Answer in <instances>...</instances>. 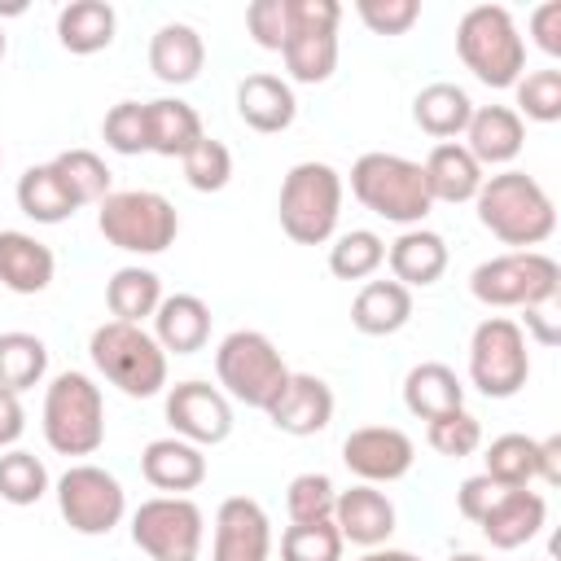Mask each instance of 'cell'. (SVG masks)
I'll return each instance as SVG.
<instances>
[{"label":"cell","mask_w":561,"mask_h":561,"mask_svg":"<svg viewBox=\"0 0 561 561\" xmlns=\"http://www.w3.org/2000/svg\"><path fill=\"white\" fill-rule=\"evenodd\" d=\"M53 250L22 228H0V285L9 294H44L53 285Z\"/></svg>","instance_id":"cell-21"},{"label":"cell","mask_w":561,"mask_h":561,"mask_svg":"<svg viewBox=\"0 0 561 561\" xmlns=\"http://www.w3.org/2000/svg\"><path fill=\"white\" fill-rule=\"evenodd\" d=\"M263 412H267V421H272L280 434L307 438V434L329 430V421H333V390H329V381L316 377V373H289L285 386L276 390V399H272Z\"/></svg>","instance_id":"cell-17"},{"label":"cell","mask_w":561,"mask_h":561,"mask_svg":"<svg viewBox=\"0 0 561 561\" xmlns=\"http://www.w3.org/2000/svg\"><path fill=\"white\" fill-rule=\"evenodd\" d=\"M4 53H9V39H4V26H0V61H4Z\"/></svg>","instance_id":"cell-55"},{"label":"cell","mask_w":561,"mask_h":561,"mask_svg":"<svg viewBox=\"0 0 561 561\" xmlns=\"http://www.w3.org/2000/svg\"><path fill=\"white\" fill-rule=\"evenodd\" d=\"M215 373L224 394L245 408H267L289 377L276 342L259 329H232L215 351Z\"/></svg>","instance_id":"cell-9"},{"label":"cell","mask_w":561,"mask_h":561,"mask_svg":"<svg viewBox=\"0 0 561 561\" xmlns=\"http://www.w3.org/2000/svg\"><path fill=\"white\" fill-rule=\"evenodd\" d=\"M526 145V123L517 118L513 105H473L469 127H465V149L473 162L486 167H508Z\"/></svg>","instance_id":"cell-19"},{"label":"cell","mask_w":561,"mask_h":561,"mask_svg":"<svg viewBox=\"0 0 561 561\" xmlns=\"http://www.w3.org/2000/svg\"><path fill=\"white\" fill-rule=\"evenodd\" d=\"M386 263L390 280H399L403 289H425L447 272V241L434 228H403L386 245Z\"/></svg>","instance_id":"cell-23"},{"label":"cell","mask_w":561,"mask_h":561,"mask_svg":"<svg viewBox=\"0 0 561 561\" xmlns=\"http://www.w3.org/2000/svg\"><path fill=\"white\" fill-rule=\"evenodd\" d=\"M180 162H184V180H188V188H197V193H219V188L232 180V153H228L224 140L202 136Z\"/></svg>","instance_id":"cell-43"},{"label":"cell","mask_w":561,"mask_h":561,"mask_svg":"<svg viewBox=\"0 0 561 561\" xmlns=\"http://www.w3.org/2000/svg\"><path fill=\"white\" fill-rule=\"evenodd\" d=\"M26 430V408H22V394L13 390H0V451H9Z\"/></svg>","instance_id":"cell-50"},{"label":"cell","mask_w":561,"mask_h":561,"mask_svg":"<svg viewBox=\"0 0 561 561\" xmlns=\"http://www.w3.org/2000/svg\"><path fill=\"white\" fill-rule=\"evenodd\" d=\"M101 136L114 153L123 158H136V153H149V136H145V105L140 101H118L105 123H101Z\"/></svg>","instance_id":"cell-45"},{"label":"cell","mask_w":561,"mask_h":561,"mask_svg":"<svg viewBox=\"0 0 561 561\" xmlns=\"http://www.w3.org/2000/svg\"><path fill=\"white\" fill-rule=\"evenodd\" d=\"M167 425L184 443L215 447L232 434V403L210 381H180L167 390Z\"/></svg>","instance_id":"cell-14"},{"label":"cell","mask_w":561,"mask_h":561,"mask_svg":"<svg viewBox=\"0 0 561 561\" xmlns=\"http://www.w3.org/2000/svg\"><path fill=\"white\" fill-rule=\"evenodd\" d=\"M561 289V267L543 250H508L469 272V294L482 307H548Z\"/></svg>","instance_id":"cell-7"},{"label":"cell","mask_w":561,"mask_h":561,"mask_svg":"<svg viewBox=\"0 0 561 561\" xmlns=\"http://www.w3.org/2000/svg\"><path fill=\"white\" fill-rule=\"evenodd\" d=\"M530 377L526 333L508 316H486L469 337V381L486 399H513Z\"/></svg>","instance_id":"cell-10"},{"label":"cell","mask_w":561,"mask_h":561,"mask_svg":"<svg viewBox=\"0 0 561 561\" xmlns=\"http://www.w3.org/2000/svg\"><path fill=\"white\" fill-rule=\"evenodd\" d=\"M145 136H149V153L184 158L206 131H202V118H197V110L188 101L158 96V101H145Z\"/></svg>","instance_id":"cell-28"},{"label":"cell","mask_w":561,"mask_h":561,"mask_svg":"<svg viewBox=\"0 0 561 561\" xmlns=\"http://www.w3.org/2000/svg\"><path fill=\"white\" fill-rule=\"evenodd\" d=\"M403 408L421 421H434L451 408H465V386L447 364L425 359V364L408 368V377H403Z\"/></svg>","instance_id":"cell-31"},{"label":"cell","mask_w":561,"mask_h":561,"mask_svg":"<svg viewBox=\"0 0 561 561\" xmlns=\"http://www.w3.org/2000/svg\"><path fill=\"white\" fill-rule=\"evenodd\" d=\"M114 31H118V13L105 0H70L57 13V39L75 57H92V53L110 48Z\"/></svg>","instance_id":"cell-30"},{"label":"cell","mask_w":561,"mask_h":561,"mask_svg":"<svg viewBox=\"0 0 561 561\" xmlns=\"http://www.w3.org/2000/svg\"><path fill=\"white\" fill-rule=\"evenodd\" d=\"M333 504H337V486L329 473H298L285 491L289 522H333Z\"/></svg>","instance_id":"cell-44"},{"label":"cell","mask_w":561,"mask_h":561,"mask_svg":"<svg viewBox=\"0 0 561 561\" xmlns=\"http://www.w3.org/2000/svg\"><path fill=\"white\" fill-rule=\"evenodd\" d=\"M96 228L114 250L127 254H162L180 237L175 206L153 188H123L110 193L96 210Z\"/></svg>","instance_id":"cell-8"},{"label":"cell","mask_w":561,"mask_h":561,"mask_svg":"<svg viewBox=\"0 0 561 561\" xmlns=\"http://www.w3.org/2000/svg\"><path fill=\"white\" fill-rule=\"evenodd\" d=\"M57 508L70 530L79 535H110L127 517V491L123 482L101 465H70L57 478Z\"/></svg>","instance_id":"cell-13"},{"label":"cell","mask_w":561,"mask_h":561,"mask_svg":"<svg viewBox=\"0 0 561 561\" xmlns=\"http://www.w3.org/2000/svg\"><path fill=\"white\" fill-rule=\"evenodd\" d=\"M535 478L548 482V486L561 482V434H548L539 443V451H535Z\"/></svg>","instance_id":"cell-51"},{"label":"cell","mask_w":561,"mask_h":561,"mask_svg":"<svg viewBox=\"0 0 561 561\" xmlns=\"http://www.w3.org/2000/svg\"><path fill=\"white\" fill-rule=\"evenodd\" d=\"M386 263V241L373 228H351L329 245V272L337 280H368Z\"/></svg>","instance_id":"cell-38"},{"label":"cell","mask_w":561,"mask_h":561,"mask_svg":"<svg viewBox=\"0 0 561 561\" xmlns=\"http://www.w3.org/2000/svg\"><path fill=\"white\" fill-rule=\"evenodd\" d=\"M39 425H44V443L57 456H92L105 443L101 386L79 368L57 373L44 390V421Z\"/></svg>","instance_id":"cell-6"},{"label":"cell","mask_w":561,"mask_h":561,"mask_svg":"<svg viewBox=\"0 0 561 561\" xmlns=\"http://www.w3.org/2000/svg\"><path fill=\"white\" fill-rule=\"evenodd\" d=\"M500 491H504V486H495L486 473H473V478H465V482L456 486V508H460V517H469V522H482V517H486V508L500 500Z\"/></svg>","instance_id":"cell-48"},{"label":"cell","mask_w":561,"mask_h":561,"mask_svg":"<svg viewBox=\"0 0 561 561\" xmlns=\"http://www.w3.org/2000/svg\"><path fill=\"white\" fill-rule=\"evenodd\" d=\"M18 210L35 224H66L79 206L66 193V184L57 180L53 162H39V167H26L18 175Z\"/></svg>","instance_id":"cell-33"},{"label":"cell","mask_w":561,"mask_h":561,"mask_svg":"<svg viewBox=\"0 0 561 561\" xmlns=\"http://www.w3.org/2000/svg\"><path fill=\"white\" fill-rule=\"evenodd\" d=\"M351 193L364 210L399 228H421V219L434 210L421 162L403 153H381V149L359 153L351 167Z\"/></svg>","instance_id":"cell-2"},{"label":"cell","mask_w":561,"mask_h":561,"mask_svg":"<svg viewBox=\"0 0 561 561\" xmlns=\"http://www.w3.org/2000/svg\"><path fill=\"white\" fill-rule=\"evenodd\" d=\"M0 162H4V153H0Z\"/></svg>","instance_id":"cell-56"},{"label":"cell","mask_w":561,"mask_h":561,"mask_svg":"<svg viewBox=\"0 0 561 561\" xmlns=\"http://www.w3.org/2000/svg\"><path fill=\"white\" fill-rule=\"evenodd\" d=\"M517 92V118H535V123H557L561 118V70L543 66L530 70L513 83Z\"/></svg>","instance_id":"cell-42"},{"label":"cell","mask_w":561,"mask_h":561,"mask_svg":"<svg viewBox=\"0 0 561 561\" xmlns=\"http://www.w3.org/2000/svg\"><path fill=\"white\" fill-rule=\"evenodd\" d=\"M337 22L342 4L337 0H294V26L280 48L285 70L294 83H324L337 70Z\"/></svg>","instance_id":"cell-12"},{"label":"cell","mask_w":561,"mask_h":561,"mask_svg":"<svg viewBox=\"0 0 561 561\" xmlns=\"http://www.w3.org/2000/svg\"><path fill=\"white\" fill-rule=\"evenodd\" d=\"M237 114H241L245 127L272 136V131H285L298 118V96H294L289 79L259 70V75H245L237 83Z\"/></svg>","instance_id":"cell-22"},{"label":"cell","mask_w":561,"mask_h":561,"mask_svg":"<svg viewBox=\"0 0 561 561\" xmlns=\"http://www.w3.org/2000/svg\"><path fill=\"white\" fill-rule=\"evenodd\" d=\"M48 491V469L35 451H22V447H9L0 456V500L13 504V508H26V504H39Z\"/></svg>","instance_id":"cell-39"},{"label":"cell","mask_w":561,"mask_h":561,"mask_svg":"<svg viewBox=\"0 0 561 561\" xmlns=\"http://www.w3.org/2000/svg\"><path fill=\"white\" fill-rule=\"evenodd\" d=\"M412 460H416V447L394 425H359L342 438V465L368 486L399 482L412 469Z\"/></svg>","instance_id":"cell-15"},{"label":"cell","mask_w":561,"mask_h":561,"mask_svg":"<svg viewBox=\"0 0 561 561\" xmlns=\"http://www.w3.org/2000/svg\"><path fill=\"white\" fill-rule=\"evenodd\" d=\"M469 114H473V101H469V92L456 88V83H430V88H421V92L412 96V123H416L425 136H434L438 145L451 140V136H465Z\"/></svg>","instance_id":"cell-32"},{"label":"cell","mask_w":561,"mask_h":561,"mask_svg":"<svg viewBox=\"0 0 561 561\" xmlns=\"http://www.w3.org/2000/svg\"><path fill=\"white\" fill-rule=\"evenodd\" d=\"M359 561H421L416 552H403V548H368Z\"/></svg>","instance_id":"cell-53"},{"label":"cell","mask_w":561,"mask_h":561,"mask_svg":"<svg viewBox=\"0 0 561 561\" xmlns=\"http://www.w3.org/2000/svg\"><path fill=\"white\" fill-rule=\"evenodd\" d=\"M473 206H478V224L513 250H535L557 232V206L548 188L535 175L513 167L500 175H486Z\"/></svg>","instance_id":"cell-1"},{"label":"cell","mask_w":561,"mask_h":561,"mask_svg":"<svg viewBox=\"0 0 561 561\" xmlns=\"http://www.w3.org/2000/svg\"><path fill=\"white\" fill-rule=\"evenodd\" d=\"M333 526L342 535V543H355V548H381L390 535H394V504L386 491L359 482L351 491H337V504H333Z\"/></svg>","instance_id":"cell-18"},{"label":"cell","mask_w":561,"mask_h":561,"mask_svg":"<svg viewBox=\"0 0 561 561\" xmlns=\"http://www.w3.org/2000/svg\"><path fill=\"white\" fill-rule=\"evenodd\" d=\"M153 342L167 355H197L210 342V307L197 294H162L153 311Z\"/></svg>","instance_id":"cell-24"},{"label":"cell","mask_w":561,"mask_h":561,"mask_svg":"<svg viewBox=\"0 0 561 561\" xmlns=\"http://www.w3.org/2000/svg\"><path fill=\"white\" fill-rule=\"evenodd\" d=\"M105 302H110L114 320L140 324L145 316L158 311V302H162V280H158V272H149V267H118V272L105 280Z\"/></svg>","instance_id":"cell-34"},{"label":"cell","mask_w":561,"mask_h":561,"mask_svg":"<svg viewBox=\"0 0 561 561\" xmlns=\"http://www.w3.org/2000/svg\"><path fill=\"white\" fill-rule=\"evenodd\" d=\"M210 561H272V522L259 500L228 495L219 504Z\"/></svg>","instance_id":"cell-16"},{"label":"cell","mask_w":561,"mask_h":561,"mask_svg":"<svg viewBox=\"0 0 561 561\" xmlns=\"http://www.w3.org/2000/svg\"><path fill=\"white\" fill-rule=\"evenodd\" d=\"M44 373H48V346H44V337L22 333V329L0 333V390L22 394V390L39 386Z\"/></svg>","instance_id":"cell-35"},{"label":"cell","mask_w":561,"mask_h":561,"mask_svg":"<svg viewBox=\"0 0 561 561\" xmlns=\"http://www.w3.org/2000/svg\"><path fill=\"white\" fill-rule=\"evenodd\" d=\"M289 26H294V0H254L245 9V31L267 53H280L285 48Z\"/></svg>","instance_id":"cell-46"},{"label":"cell","mask_w":561,"mask_h":561,"mask_svg":"<svg viewBox=\"0 0 561 561\" xmlns=\"http://www.w3.org/2000/svg\"><path fill=\"white\" fill-rule=\"evenodd\" d=\"M206 517L188 495H153L131 513V543L149 561H197Z\"/></svg>","instance_id":"cell-11"},{"label":"cell","mask_w":561,"mask_h":561,"mask_svg":"<svg viewBox=\"0 0 561 561\" xmlns=\"http://www.w3.org/2000/svg\"><path fill=\"white\" fill-rule=\"evenodd\" d=\"M140 473L149 486L167 491V495H184L193 486L206 482V456L197 443H184V438H153L145 451H140Z\"/></svg>","instance_id":"cell-25"},{"label":"cell","mask_w":561,"mask_h":561,"mask_svg":"<svg viewBox=\"0 0 561 561\" xmlns=\"http://www.w3.org/2000/svg\"><path fill=\"white\" fill-rule=\"evenodd\" d=\"M530 35H535L539 53L561 57V0H548L530 13Z\"/></svg>","instance_id":"cell-49"},{"label":"cell","mask_w":561,"mask_h":561,"mask_svg":"<svg viewBox=\"0 0 561 561\" xmlns=\"http://www.w3.org/2000/svg\"><path fill=\"white\" fill-rule=\"evenodd\" d=\"M202 66H206V44H202V35L188 22H167V26L153 31V39H149V70L162 83L184 88V83H193L202 75Z\"/></svg>","instance_id":"cell-27"},{"label":"cell","mask_w":561,"mask_h":561,"mask_svg":"<svg viewBox=\"0 0 561 561\" xmlns=\"http://www.w3.org/2000/svg\"><path fill=\"white\" fill-rule=\"evenodd\" d=\"M355 13L373 35H403L421 18V0H355Z\"/></svg>","instance_id":"cell-47"},{"label":"cell","mask_w":561,"mask_h":561,"mask_svg":"<svg viewBox=\"0 0 561 561\" xmlns=\"http://www.w3.org/2000/svg\"><path fill=\"white\" fill-rule=\"evenodd\" d=\"M526 329L539 337V346H557V324L548 320L543 307H526Z\"/></svg>","instance_id":"cell-52"},{"label":"cell","mask_w":561,"mask_h":561,"mask_svg":"<svg viewBox=\"0 0 561 561\" xmlns=\"http://www.w3.org/2000/svg\"><path fill=\"white\" fill-rule=\"evenodd\" d=\"M456 53L486 88H513L526 75V39L504 4H473L456 22Z\"/></svg>","instance_id":"cell-3"},{"label":"cell","mask_w":561,"mask_h":561,"mask_svg":"<svg viewBox=\"0 0 561 561\" xmlns=\"http://www.w3.org/2000/svg\"><path fill=\"white\" fill-rule=\"evenodd\" d=\"M412 320V289L399 280H364L351 302V324L364 337H390Z\"/></svg>","instance_id":"cell-29"},{"label":"cell","mask_w":561,"mask_h":561,"mask_svg":"<svg viewBox=\"0 0 561 561\" xmlns=\"http://www.w3.org/2000/svg\"><path fill=\"white\" fill-rule=\"evenodd\" d=\"M425 171V188H430V202H473L478 188H482V167L473 162V153L460 145V140H443L430 149V158L421 162Z\"/></svg>","instance_id":"cell-26"},{"label":"cell","mask_w":561,"mask_h":561,"mask_svg":"<svg viewBox=\"0 0 561 561\" xmlns=\"http://www.w3.org/2000/svg\"><path fill=\"white\" fill-rule=\"evenodd\" d=\"M342 548L333 522H289L280 535V561H342Z\"/></svg>","instance_id":"cell-40"},{"label":"cell","mask_w":561,"mask_h":561,"mask_svg":"<svg viewBox=\"0 0 561 561\" xmlns=\"http://www.w3.org/2000/svg\"><path fill=\"white\" fill-rule=\"evenodd\" d=\"M535 451H539V438H526V434H500L491 438L486 456H482V473L504 486V491H517V486H530L535 482Z\"/></svg>","instance_id":"cell-36"},{"label":"cell","mask_w":561,"mask_h":561,"mask_svg":"<svg viewBox=\"0 0 561 561\" xmlns=\"http://www.w3.org/2000/svg\"><path fill=\"white\" fill-rule=\"evenodd\" d=\"M425 438L438 456H451V460H465L482 447V421L469 412V408H451L434 421H425Z\"/></svg>","instance_id":"cell-41"},{"label":"cell","mask_w":561,"mask_h":561,"mask_svg":"<svg viewBox=\"0 0 561 561\" xmlns=\"http://www.w3.org/2000/svg\"><path fill=\"white\" fill-rule=\"evenodd\" d=\"M53 171L66 184V193L75 197V206H92V202L101 206L110 197V167L92 149H66V153H57L53 158Z\"/></svg>","instance_id":"cell-37"},{"label":"cell","mask_w":561,"mask_h":561,"mask_svg":"<svg viewBox=\"0 0 561 561\" xmlns=\"http://www.w3.org/2000/svg\"><path fill=\"white\" fill-rule=\"evenodd\" d=\"M447 561H486V557H478V552H456V557H447Z\"/></svg>","instance_id":"cell-54"},{"label":"cell","mask_w":561,"mask_h":561,"mask_svg":"<svg viewBox=\"0 0 561 561\" xmlns=\"http://www.w3.org/2000/svg\"><path fill=\"white\" fill-rule=\"evenodd\" d=\"M543 517H548L543 495L530 491V486H517V491H500V500L486 508V517L478 526H482V535H486L491 548L513 552V548L530 543L543 530Z\"/></svg>","instance_id":"cell-20"},{"label":"cell","mask_w":561,"mask_h":561,"mask_svg":"<svg viewBox=\"0 0 561 561\" xmlns=\"http://www.w3.org/2000/svg\"><path fill=\"white\" fill-rule=\"evenodd\" d=\"M88 355L96 373L110 386H118L127 399H153L167 390V351L140 324H123V320L96 324L88 337Z\"/></svg>","instance_id":"cell-4"},{"label":"cell","mask_w":561,"mask_h":561,"mask_svg":"<svg viewBox=\"0 0 561 561\" xmlns=\"http://www.w3.org/2000/svg\"><path fill=\"white\" fill-rule=\"evenodd\" d=\"M342 175L329 162H298L289 167V175L280 180V197H276V215H280V232L298 245H324L337 232L342 219Z\"/></svg>","instance_id":"cell-5"}]
</instances>
